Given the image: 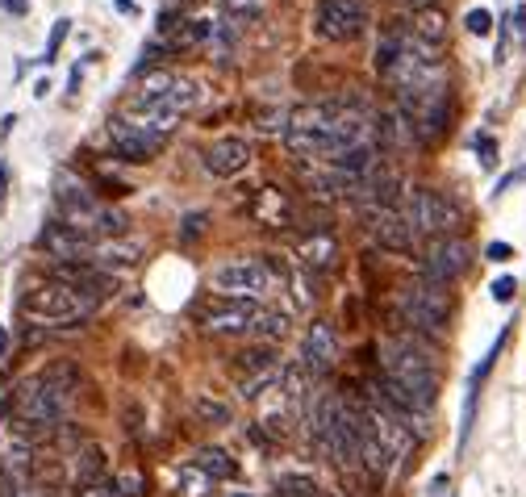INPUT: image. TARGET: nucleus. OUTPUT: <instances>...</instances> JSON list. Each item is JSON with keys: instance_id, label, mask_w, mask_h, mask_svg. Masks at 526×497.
<instances>
[{"instance_id": "f257e3e1", "label": "nucleus", "mask_w": 526, "mask_h": 497, "mask_svg": "<svg viewBox=\"0 0 526 497\" xmlns=\"http://www.w3.org/2000/svg\"><path fill=\"white\" fill-rule=\"evenodd\" d=\"M80 389V368L71 360H55L46 364L42 372L26 376L13 393V422H17V435L26 443H42V439H55L59 426L76 401Z\"/></svg>"}, {"instance_id": "f03ea898", "label": "nucleus", "mask_w": 526, "mask_h": 497, "mask_svg": "<svg viewBox=\"0 0 526 497\" xmlns=\"http://www.w3.org/2000/svg\"><path fill=\"white\" fill-rule=\"evenodd\" d=\"M360 142H368V122L360 109L301 105L284 117V147L301 159H334Z\"/></svg>"}, {"instance_id": "7ed1b4c3", "label": "nucleus", "mask_w": 526, "mask_h": 497, "mask_svg": "<svg viewBox=\"0 0 526 497\" xmlns=\"http://www.w3.org/2000/svg\"><path fill=\"white\" fill-rule=\"evenodd\" d=\"M201 97H205L201 80L180 76V71H159V76H151L130 97L126 122L138 126L142 134H151V138H167L184 113H193L201 105Z\"/></svg>"}, {"instance_id": "20e7f679", "label": "nucleus", "mask_w": 526, "mask_h": 497, "mask_svg": "<svg viewBox=\"0 0 526 497\" xmlns=\"http://www.w3.org/2000/svg\"><path fill=\"white\" fill-rule=\"evenodd\" d=\"M430 360H435V347H430L426 335H418V330H397V339H389L385 355H380V372L393 376V381L414 401H422V406H435L439 372Z\"/></svg>"}, {"instance_id": "39448f33", "label": "nucleus", "mask_w": 526, "mask_h": 497, "mask_svg": "<svg viewBox=\"0 0 526 497\" xmlns=\"http://www.w3.org/2000/svg\"><path fill=\"white\" fill-rule=\"evenodd\" d=\"M397 113L410 126L414 142H435L451 126V97H447V80L439 84H405L397 88Z\"/></svg>"}, {"instance_id": "423d86ee", "label": "nucleus", "mask_w": 526, "mask_h": 497, "mask_svg": "<svg viewBox=\"0 0 526 497\" xmlns=\"http://www.w3.org/2000/svg\"><path fill=\"white\" fill-rule=\"evenodd\" d=\"M97 305H92L88 297H80L76 289H67V284L59 280H42L34 284V289L21 293V314H26V322L34 326H80Z\"/></svg>"}, {"instance_id": "0eeeda50", "label": "nucleus", "mask_w": 526, "mask_h": 497, "mask_svg": "<svg viewBox=\"0 0 526 497\" xmlns=\"http://www.w3.org/2000/svg\"><path fill=\"white\" fill-rule=\"evenodd\" d=\"M405 222H410L414 239L422 234V239H447V234H460L464 226V209L451 201L443 188H430V184H418L410 188V197H405Z\"/></svg>"}, {"instance_id": "6e6552de", "label": "nucleus", "mask_w": 526, "mask_h": 497, "mask_svg": "<svg viewBox=\"0 0 526 497\" xmlns=\"http://www.w3.org/2000/svg\"><path fill=\"white\" fill-rule=\"evenodd\" d=\"M451 289L447 284H430V280H418L410 289L397 293V314L405 318V326L418 330V335H447V322H451Z\"/></svg>"}, {"instance_id": "1a4fd4ad", "label": "nucleus", "mask_w": 526, "mask_h": 497, "mask_svg": "<svg viewBox=\"0 0 526 497\" xmlns=\"http://www.w3.org/2000/svg\"><path fill=\"white\" fill-rule=\"evenodd\" d=\"M259 318H263V310H259L255 297H222V293H209L205 301L193 305V322L205 330V335H218V339L247 335V330H255Z\"/></svg>"}, {"instance_id": "9d476101", "label": "nucleus", "mask_w": 526, "mask_h": 497, "mask_svg": "<svg viewBox=\"0 0 526 497\" xmlns=\"http://www.w3.org/2000/svg\"><path fill=\"white\" fill-rule=\"evenodd\" d=\"M276 280H280V268L272 264V259H259V255L230 259V264L213 268V276H209L213 293H222V297H255V301L263 293H272Z\"/></svg>"}, {"instance_id": "9b49d317", "label": "nucleus", "mask_w": 526, "mask_h": 497, "mask_svg": "<svg viewBox=\"0 0 526 497\" xmlns=\"http://www.w3.org/2000/svg\"><path fill=\"white\" fill-rule=\"evenodd\" d=\"M472 268V247L464 234H447V239H435L422 255V280L430 284H456L464 272Z\"/></svg>"}, {"instance_id": "f8f14e48", "label": "nucleus", "mask_w": 526, "mask_h": 497, "mask_svg": "<svg viewBox=\"0 0 526 497\" xmlns=\"http://www.w3.org/2000/svg\"><path fill=\"white\" fill-rule=\"evenodd\" d=\"M55 209H59V222L92 234V222H97V213H101V201L76 172H59L55 176Z\"/></svg>"}, {"instance_id": "ddd939ff", "label": "nucleus", "mask_w": 526, "mask_h": 497, "mask_svg": "<svg viewBox=\"0 0 526 497\" xmlns=\"http://www.w3.org/2000/svg\"><path fill=\"white\" fill-rule=\"evenodd\" d=\"M314 30L326 42H351L368 30V9L364 0H318L314 9Z\"/></svg>"}, {"instance_id": "4468645a", "label": "nucleus", "mask_w": 526, "mask_h": 497, "mask_svg": "<svg viewBox=\"0 0 526 497\" xmlns=\"http://www.w3.org/2000/svg\"><path fill=\"white\" fill-rule=\"evenodd\" d=\"M97 234L88 230H76L67 222H46L42 234H38V247L51 255V264H88L92 251H97Z\"/></svg>"}, {"instance_id": "2eb2a0df", "label": "nucleus", "mask_w": 526, "mask_h": 497, "mask_svg": "<svg viewBox=\"0 0 526 497\" xmlns=\"http://www.w3.org/2000/svg\"><path fill=\"white\" fill-rule=\"evenodd\" d=\"M46 280L67 284V289H76V293L88 297L92 305L109 301L113 289H117V276L105 272V268H97V264H51V268H46Z\"/></svg>"}, {"instance_id": "dca6fc26", "label": "nucleus", "mask_w": 526, "mask_h": 497, "mask_svg": "<svg viewBox=\"0 0 526 497\" xmlns=\"http://www.w3.org/2000/svg\"><path fill=\"white\" fill-rule=\"evenodd\" d=\"M368 230H372V239L393 255L414 251V230H410V222H405L401 209H368Z\"/></svg>"}, {"instance_id": "f3484780", "label": "nucleus", "mask_w": 526, "mask_h": 497, "mask_svg": "<svg viewBox=\"0 0 526 497\" xmlns=\"http://www.w3.org/2000/svg\"><path fill=\"white\" fill-rule=\"evenodd\" d=\"M301 364H305L309 372H330L334 364H339V330H334L326 318L309 322L305 347H301Z\"/></svg>"}, {"instance_id": "a211bd4d", "label": "nucleus", "mask_w": 526, "mask_h": 497, "mask_svg": "<svg viewBox=\"0 0 526 497\" xmlns=\"http://www.w3.org/2000/svg\"><path fill=\"white\" fill-rule=\"evenodd\" d=\"M109 138H113L117 159H126V163H151L159 151V138L142 134L138 126L126 122V117H109Z\"/></svg>"}, {"instance_id": "6ab92c4d", "label": "nucleus", "mask_w": 526, "mask_h": 497, "mask_svg": "<svg viewBox=\"0 0 526 497\" xmlns=\"http://www.w3.org/2000/svg\"><path fill=\"white\" fill-rule=\"evenodd\" d=\"M297 264H301L305 272H314V276L334 272V264H339V239H334L330 230L305 234V239L297 243Z\"/></svg>"}, {"instance_id": "aec40b11", "label": "nucleus", "mask_w": 526, "mask_h": 497, "mask_svg": "<svg viewBox=\"0 0 526 497\" xmlns=\"http://www.w3.org/2000/svg\"><path fill=\"white\" fill-rule=\"evenodd\" d=\"M205 168L213 172V176H222V180H230V176H243L247 168H251V147L243 138H218L213 147L205 151Z\"/></svg>"}, {"instance_id": "412c9836", "label": "nucleus", "mask_w": 526, "mask_h": 497, "mask_svg": "<svg viewBox=\"0 0 526 497\" xmlns=\"http://www.w3.org/2000/svg\"><path fill=\"white\" fill-rule=\"evenodd\" d=\"M410 38H418V42H426V46H439L447 42V17H443V9H435V5H422V9H414V17H410V30H405Z\"/></svg>"}, {"instance_id": "4be33fe9", "label": "nucleus", "mask_w": 526, "mask_h": 497, "mask_svg": "<svg viewBox=\"0 0 526 497\" xmlns=\"http://www.w3.org/2000/svg\"><path fill=\"white\" fill-rule=\"evenodd\" d=\"M138 259H142V247H138V243L101 239V243H97V251H92V259H88V264H97V268L113 272V268H134Z\"/></svg>"}, {"instance_id": "5701e85b", "label": "nucleus", "mask_w": 526, "mask_h": 497, "mask_svg": "<svg viewBox=\"0 0 526 497\" xmlns=\"http://www.w3.org/2000/svg\"><path fill=\"white\" fill-rule=\"evenodd\" d=\"M193 468H201L209 481H230V477H238V460L226 452V447H197Z\"/></svg>"}, {"instance_id": "b1692460", "label": "nucleus", "mask_w": 526, "mask_h": 497, "mask_svg": "<svg viewBox=\"0 0 526 497\" xmlns=\"http://www.w3.org/2000/svg\"><path fill=\"white\" fill-rule=\"evenodd\" d=\"M251 213H255L263 226H284V222H289V201H284L276 188H259Z\"/></svg>"}, {"instance_id": "393cba45", "label": "nucleus", "mask_w": 526, "mask_h": 497, "mask_svg": "<svg viewBox=\"0 0 526 497\" xmlns=\"http://www.w3.org/2000/svg\"><path fill=\"white\" fill-rule=\"evenodd\" d=\"M213 38V21H201V17H188V21H176L172 30H167V42L163 46H176V51H184V46H197Z\"/></svg>"}, {"instance_id": "a878e982", "label": "nucleus", "mask_w": 526, "mask_h": 497, "mask_svg": "<svg viewBox=\"0 0 526 497\" xmlns=\"http://www.w3.org/2000/svg\"><path fill=\"white\" fill-rule=\"evenodd\" d=\"M305 184L314 188L318 197H343V193H355V180H347L343 172H305Z\"/></svg>"}, {"instance_id": "bb28decb", "label": "nucleus", "mask_w": 526, "mask_h": 497, "mask_svg": "<svg viewBox=\"0 0 526 497\" xmlns=\"http://www.w3.org/2000/svg\"><path fill=\"white\" fill-rule=\"evenodd\" d=\"M276 497H326V489L309 472H289V477L276 481Z\"/></svg>"}, {"instance_id": "cd10ccee", "label": "nucleus", "mask_w": 526, "mask_h": 497, "mask_svg": "<svg viewBox=\"0 0 526 497\" xmlns=\"http://www.w3.org/2000/svg\"><path fill=\"white\" fill-rule=\"evenodd\" d=\"M193 410H197L209 426H230V406H226V401H218L213 393H197V397H193Z\"/></svg>"}, {"instance_id": "c85d7f7f", "label": "nucleus", "mask_w": 526, "mask_h": 497, "mask_svg": "<svg viewBox=\"0 0 526 497\" xmlns=\"http://www.w3.org/2000/svg\"><path fill=\"white\" fill-rule=\"evenodd\" d=\"M255 330H259V335L268 339V347H272V343H280L284 335H289V314H263V318L255 322Z\"/></svg>"}, {"instance_id": "c756f323", "label": "nucleus", "mask_w": 526, "mask_h": 497, "mask_svg": "<svg viewBox=\"0 0 526 497\" xmlns=\"http://www.w3.org/2000/svg\"><path fill=\"white\" fill-rule=\"evenodd\" d=\"M209 485H213V481L205 477L201 468H193V464L180 472V493H184V497H209Z\"/></svg>"}, {"instance_id": "7c9ffc66", "label": "nucleus", "mask_w": 526, "mask_h": 497, "mask_svg": "<svg viewBox=\"0 0 526 497\" xmlns=\"http://www.w3.org/2000/svg\"><path fill=\"white\" fill-rule=\"evenodd\" d=\"M142 485H147V477H142L138 468H126V472H117L113 497H142Z\"/></svg>"}, {"instance_id": "2f4dec72", "label": "nucleus", "mask_w": 526, "mask_h": 497, "mask_svg": "<svg viewBox=\"0 0 526 497\" xmlns=\"http://www.w3.org/2000/svg\"><path fill=\"white\" fill-rule=\"evenodd\" d=\"M464 21H468V34H476V38H485L493 30V13L489 9H472Z\"/></svg>"}, {"instance_id": "473e14b6", "label": "nucleus", "mask_w": 526, "mask_h": 497, "mask_svg": "<svg viewBox=\"0 0 526 497\" xmlns=\"http://www.w3.org/2000/svg\"><path fill=\"white\" fill-rule=\"evenodd\" d=\"M489 293H493V301L506 305V301H514V293H518V280H514V276H497V280L489 284Z\"/></svg>"}, {"instance_id": "72a5a7b5", "label": "nucleus", "mask_w": 526, "mask_h": 497, "mask_svg": "<svg viewBox=\"0 0 526 497\" xmlns=\"http://www.w3.org/2000/svg\"><path fill=\"white\" fill-rule=\"evenodd\" d=\"M67 30H71V21H67V17H59V21H55V30H51V38H46V55H42L46 63H51V59L59 55V42L67 38Z\"/></svg>"}, {"instance_id": "f704fd0d", "label": "nucleus", "mask_w": 526, "mask_h": 497, "mask_svg": "<svg viewBox=\"0 0 526 497\" xmlns=\"http://www.w3.org/2000/svg\"><path fill=\"white\" fill-rule=\"evenodd\" d=\"M205 222H209L205 213H184V226H180V230H184V239H193V234L201 239V234H205Z\"/></svg>"}, {"instance_id": "c9c22d12", "label": "nucleus", "mask_w": 526, "mask_h": 497, "mask_svg": "<svg viewBox=\"0 0 526 497\" xmlns=\"http://www.w3.org/2000/svg\"><path fill=\"white\" fill-rule=\"evenodd\" d=\"M485 259H493V264H510V259H514V247H510V243H489Z\"/></svg>"}, {"instance_id": "e433bc0d", "label": "nucleus", "mask_w": 526, "mask_h": 497, "mask_svg": "<svg viewBox=\"0 0 526 497\" xmlns=\"http://www.w3.org/2000/svg\"><path fill=\"white\" fill-rule=\"evenodd\" d=\"M476 151H481V163H485V168H493V163H497V147H493V138H476Z\"/></svg>"}, {"instance_id": "4c0bfd02", "label": "nucleus", "mask_w": 526, "mask_h": 497, "mask_svg": "<svg viewBox=\"0 0 526 497\" xmlns=\"http://www.w3.org/2000/svg\"><path fill=\"white\" fill-rule=\"evenodd\" d=\"M76 497H113V485H109V481H101V485H84V489H76Z\"/></svg>"}, {"instance_id": "58836bf2", "label": "nucleus", "mask_w": 526, "mask_h": 497, "mask_svg": "<svg viewBox=\"0 0 526 497\" xmlns=\"http://www.w3.org/2000/svg\"><path fill=\"white\" fill-rule=\"evenodd\" d=\"M447 485H451L447 477H435V489H430V497H447Z\"/></svg>"}, {"instance_id": "ea45409f", "label": "nucleus", "mask_w": 526, "mask_h": 497, "mask_svg": "<svg viewBox=\"0 0 526 497\" xmlns=\"http://www.w3.org/2000/svg\"><path fill=\"white\" fill-rule=\"evenodd\" d=\"M0 5H5L9 13H26V0H0Z\"/></svg>"}, {"instance_id": "a19ab883", "label": "nucleus", "mask_w": 526, "mask_h": 497, "mask_svg": "<svg viewBox=\"0 0 526 497\" xmlns=\"http://www.w3.org/2000/svg\"><path fill=\"white\" fill-rule=\"evenodd\" d=\"M514 21H518V38H526V9H518Z\"/></svg>"}, {"instance_id": "79ce46f5", "label": "nucleus", "mask_w": 526, "mask_h": 497, "mask_svg": "<svg viewBox=\"0 0 526 497\" xmlns=\"http://www.w3.org/2000/svg\"><path fill=\"white\" fill-rule=\"evenodd\" d=\"M113 5H117V9H122V13H134V9H138V5H134V0H113Z\"/></svg>"}, {"instance_id": "37998d69", "label": "nucleus", "mask_w": 526, "mask_h": 497, "mask_svg": "<svg viewBox=\"0 0 526 497\" xmlns=\"http://www.w3.org/2000/svg\"><path fill=\"white\" fill-rule=\"evenodd\" d=\"M5 351H9V330L0 326V355H5Z\"/></svg>"}, {"instance_id": "c03bdc74", "label": "nucleus", "mask_w": 526, "mask_h": 497, "mask_svg": "<svg viewBox=\"0 0 526 497\" xmlns=\"http://www.w3.org/2000/svg\"><path fill=\"white\" fill-rule=\"evenodd\" d=\"M5 184H9V172H5V163H0V197H5Z\"/></svg>"}, {"instance_id": "a18cd8bd", "label": "nucleus", "mask_w": 526, "mask_h": 497, "mask_svg": "<svg viewBox=\"0 0 526 497\" xmlns=\"http://www.w3.org/2000/svg\"><path fill=\"white\" fill-rule=\"evenodd\" d=\"M234 497H247V493H234Z\"/></svg>"}]
</instances>
